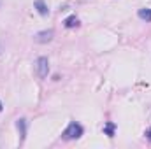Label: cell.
I'll return each instance as SVG.
<instances>
[{
	"label": "cell",
	"instance_id": "8992f818",
	"mask_svg": "<svg viewBox=\"0 0 151 149\" xmlns=\"http://www.w3.org/2000/svg\"><path fill=\"white\" fill-rule=\"evenodd\" d=\"M63 25H65L67 28H74V27H79V19H77L76 16H69V18L63 21Z\"/></svg>",
	"mask_w": 151,
	"mask_h": 149
},
{
	"label": "cell",
	"instance_id": "5b68a950",
	"mask_svg": "<svg viewBox=\"0 0 151 149\" xmlns=\"http://www.w3.org/2000/svg\"><path fill=\"white\" fill-rule=\"evenodd\" d=\"M35 9L39 11V14H40V16H46V14L49 12V9L46 7L44 0H35Z\"/></svg>",
	"mask_w": 151,
	"mask_h": 149
},
{
	"label": "cell",
	"instance_id": "8fae6325",
	"mask_svg": "<svg viewBox=\"0 0 151 149\" xmlns=\"http://www.w3.org/2000/svg\"><path fill=\"white\" fill-rule=\"evenodd\" d=\"M0 111H2V102H0Z\"/></svg>",
	"mask_w": 151,
	"mask_h": 149
},
{
	"label": "cell",
	"instance_id": "30bf717a",
	"mask_svg": "<svg viewBox=\"0 0 151 149\" xmlns=\"http://www.w3.org/2000/svg\"><path fill=\"white\" fill-rule=\"evenodd\" d=\"M0 54H2V44H0Z\"/></svg>",
	"mask_w": 151,
	"mask_h": 149
},
{
	"label": "cell",
	"instance_id": "7a4b0ae2",
	"mask_svg": "<svg viewBox=\"0 0 151 149\" xmlns=\"http://www.w3.org/2000/svg\"><path fill=\"white\" fill-rule=\"evenodd\" d=\"M35 72H37V75L40 79L47 77V74H49V60L46 56L37 58V62H35Z\"/></svg>",
	"mask_w": 151,
	"mask_h": 149
},
{
	"label": "cell",
	"instance_id": "3957f363",
	"mask_svg": "<svg viewBox=\"0 0 151 149\" xmlns=\"http://www.w3.org/2000/svg\"><path fill=\"white\" fill-rule=\"evenodd\" d=\"M53 35H55L53 30H42V32H39V34L34 35V40L39 42V44H47V42L53 40Z\"/></svg>",
	"mask_w": 151,
	"mask_h": 149
},
{
	"label": "cell",
	"instance_id": "52a82bcc",
	"mask_svg": "<svg viewBox=\"0 0 151 149\" xmlns=\"http://www.w3.org/2000/svg\"><path fill=\"white\" fill-rule=\"evenodd\" d=\"M139 18L144 21H151V9H139Z\"/></svg>",
	"mask_w": 151,
	"mask_h": 149
},
{
	"label": "cell",
	"instance_id": "277c9868",
	"mask_svg": "<svg viewBox=\"0 0 151 149\" xmlns=\"http://www.w3.org/2000/svg\"><path fill=\"white\" fill-rule=\"evenodd\" d=\"M16 126H18V130H19V135H21V140H25V137H27V119H18L16 121Z\"/></svg>",
	"mask_w": 151,
	"mask_h": 149
},
{
	"label": "cell",
	"instance_id": "6da1fadb",
	"mask_svg": "<svg viewBox=\"0 0 151 149\" xmlns=\"http://www.w3.org/2000/svg\"><path fill=\"white\" fill-rule=\"evenodd\" d=\"M83 135V126L79 125V123H76L72 121L69 126H67V130L63 132V139H67V140H70V139H79Z\"/></svg>",
	"mask_w": 151,
	"mask_h": 149
},
{
	"label": "cell",
	"instance_id": "ba28073f",
	"mask_svg": "<svg viewBox=\"0 0 151 149\" xmlns=\"http://www.w3.org/2000/svg\"><path fill=\"white\" fill-rule=\"evenodd\" d=\"M104 132H106V135H109V137H113V135H114V125H113V123H109V125H106V126H104Z\"/></svg>",
	"mask_w": 151,
	"mask_h": 149
},
{
	"label": "cell",
	"instance_id": "9c48e42d",
	"mask_svg": "<svg viewBox=\"0 0 151 149\" xmlns=\"http://www.w3.org/2000/svg\"><path fill=\"white\" fill-rule=\"evenodd\" d=\"M146 137L150 139V142H151V128H148V130H146Z\"/></svg>",
	"mask_w": 151,
	"mask_h": 149
}]
</instances>
